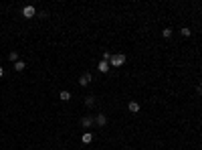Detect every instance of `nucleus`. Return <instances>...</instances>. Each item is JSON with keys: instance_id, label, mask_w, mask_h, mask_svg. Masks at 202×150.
I'll return each mask as SVG.
<instances>
[{"instance_id": "f257e3e1", "label": "nucleus", "mask_w": 202, "mask_h": 150, "mask_svg": "<svg viewBox=\"0 0 202 150\" xmlns=\"http://www.w3.org/2000/svg\"><path fill=\"white\" fill-rule=\"evenodd\" d=\"M123 63H125V55L123 53L111 55V59H109V65H111V67H121Z\"/></svg>"}, {"instance_id": "f03ea898", "label": "nucleus", "mask_w": 202, "mask_h": 150, "mask_svg": "<svg viewBox=\"0 0 202 150\" xmlns=\"http://www.w3.org/2000/svg\"><path fill=\"white\" fill-rule=\"evenodd\" d=\"M22 16H24V18H33V16H36V8H34L33 4H27V6L22 8Z\"/></svg>"}, {"instance_id": "7ed1b4c3", "label": "nucleus", "mask_w": 202, "mask_h": 150, "mask_svg": "<svg viewBox=\"0 0 202 150\" xmlns=\"http://www.w3.org/2000/svg\"><path fill=\"white\" fill-rule=\"evenodd\" d=\"M89 81H91V73H89V71H85V73L79 77V85H83V87H85V85H89Z\"/></svg>"}, {"instance_id": "20e7f679", "label": "nucleus", "mask_w": 202, "mask_h": 150, "mask_svg": "<svg viewBox=\"0 0 202 150\" xmlns=\"http://www.w3.org/2000/svg\"><path fill=\"white\" fill-rule=\"evenodd\" d=\"M93 122H95V120L91 116H85L83 120H81V126H83V128H91V126H93Z\"/></svg>"}, {"instance_id": "39448f33", "label": "nucleus", "mask_w": 202, "mask_h": 150, "mask_svg": "<svg viewBox=\"0 0 202 150\" xmlns=\"http://www.w3.org/2000/svg\"><path fill=\"white\" fill-rule=\"evenodd\" d=\"M81 142H83V144H91V142H93V134H91V132H83Z\"/></svg>"}, {"instance_id": "423d86ee", "label": "nucleus", "mask_w": 202, "mask_h": 150, "mask_svg": "<svg viewBox=\"0 0 202 150\" xmlns=\"http://www.w3.org/2000/svg\"><path fill=\"white\" fill-rule=\"evenodd\" d=\"M109 67H111V65H109L107 61H103V59H101V61H99V65H97V69H99L101 73H107V71H109Z\"/></svg>"}, {"instance_id": "0eeeda50", "label": "nucleus", "mask_w": 202, "mask_h": 150, "mask_svg": "<svg viewBox=\"0 0 202 150\" xmlns=\"http://www.w3.org/2000/svg\"><path fill=\"white\" fill-rule=\"evenodd\" d=\"M128 108H129V112H131V114H137V112H140V103H137V102H129Z\"/></svg>"}, {"instance_id": "6e6552de", "label": "nucleus", "mask_w": 202, "mask_h": 150, "mask_svg": "<svg viewBox=\"0 0 202 150\" xmlns=\"http://www.w3.org/2000/svg\"><path fill=\"white\" fill-rule=\"evenodd\" d=\"M24 67H27V63L24 61H16L14 63V71H24Z\"/></svg>"}, {"instance_id": "1a4fd4ad", "label": "nucleus", "mask_w": 202, "mask_h": 150, "mask_svg": "<svg viewBox=\"0 0 202 150\" xmlns=\"http://www.w3.org/2000/svg\"><path fill=\"white\" fill-rule=\"evenodd\" d=\"M59 99H61V102H69V99H71V93H69V91H61Z\"/></svg>"}, {"instance_id": "9d476101", "label": "nucleus", "mask_w": 202, "mask_h": 150, "mask_svg": "<svg viewBox=\"0 0 202 150\" xmlns=\"http://www.w3.org/2000/svg\"><path fill=\"white\" fill-rule=\"evenodd\" d=\"M95 122H97V124H99V126H105V124H107V118H105V116H103V114H99V116H97V118H95Z\"/></svg>"}, {"instance_id": "9b49d317", "label": "nucleus", "mask_w": 202, "mask_h": 150, "mask_svg": "<svg viewBox=\"0 0 202 150\" xmlns=\"http://www.w3.org/2000/svg\"><path fill=\"white\" fill-rule=\"evenodd\" d=\"M8 59H10V61H18V53H16V51H10V55H8Z\"/></svg>"}, {"instance_id": "f8f14e48", "label": "nucleus", "mask_w": 202, "mask_h": 150, "mask_svg": "<svg viewBox=\"0 0 202 150\" xmlns=\"http://www.w3.org/2000/svg\"><path fill=\"white\" fill-rule=\"evenodd\" d=\"M85 103H87V108H91V106H95V97H93V96H89L87 99H85Z\"/></svg>"}, {"instance_id": "ddd939ff", "label": "nucleus", "mask_w": 202, "mask_h": 150, "mask_svg": "<svg viewBox=\"0 0 202 150\" xmlns=\"http://www.w3.org/2000/svg\"><path fill=\"white\" fill-rule=\"evenodd\" d=\"M180 33H182V37H190V34H192V31L184 27V28H182V31H180Z\"/></svg>"}, {"instance_id": "4468645a", "label": "nucleus", "mask_w": 202, "mask_h": 150, "mask_svg": "<svg viewBox=\"0 0 202 150\" xmlns=\"http://www.w3.org/2000/svg\"><path fill=\"white\" fill-rule=\"evenodd\" d=\"M164 39H170V37H172V31H170V28H164Z\"/></svg>"}, {"instance_id": "2eb2a0df", "label": "nucleus", "mask_w": 202, "mask_h": 150, "mask_svg": "<svg viewBox=\"0 0 202 150\" xmlns=\"http://www.w3.org/2000/svg\"><path fill=\"white\" fill-rule=\"evenodd\" d=\"M109 59H111V53H109V51H105V53H103V61L109 63Z\"/></svg>"}, {"instance_id": "dca6fc26", "label": "nucleus", "mask_w": 202, "mask_h": 150, "mask_svg": "<svg viewBox=\"0 0 202 150\" xmlns=\"http://www.w3.org/2000/svg\"><path fill=\"white\" fill-rule=\"evenodd\" d=\"M2 75H4V67H0V77H2Z\"/></svg>"}, {"instance_id": "f3484780", "label": "nucleus", "mask_w": 202, "mask_h": 150, "mask_svg": "<svg viewBox=\"0 0 202 150\" xmlns=\"http://www.w3.org/2000/svg\"><path fill=\"white\" fill-rule=\"evenodd\" d=\"M200 93H202V85H200Z\"/></svg>"}]
</instances>
